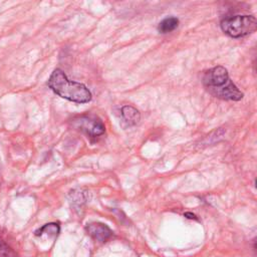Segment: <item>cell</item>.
I'll return each instance as SVG.
<instances>
[{
  "mask_svg": "<svg viewBox=\"0 0 257 257\" xmlns=\"http://www.w3.org/2000/svg\"><path fill=\"white\" fill-rule=\"evenodd\" d=\"M220 26L228 36L240 38L253 33L256 30L257 21L253 15H234L222 19Z\"/></svg>",
  "mask_w": 257,
  "mask_h": 257,
  "instance_id": "3957f363",
  "label": "cell"
},
{
  "mask_svg": "<svg viewBox=\"0 0 257 257\" xmlns=\"http://www.w3.org/2000/svg\"><path fill=\"white\" fill-rule=\"evenodd\" d=\"M203 84L209 93L215 97L238 101L243 98V92L230 79L227 69L218 65L205 72Z\"/></svg>",
  "mask_w": 257,
  "mask_h": 257,
  "instance_id": "6da1fadb",
  "label": "cell"
},
{
  "mask_svg": "<svg viewBox=\"0 0 257 257\" xmlns=\"http://www.w3.org/2000/svg\"><path fill=\"white\" fill-rule=\"evenodd\" d=\"M51 90L60 97L76 103H85L91 100V92L82 83L69 80L59 68L53 70L47 82Z\"/></svg>",
  "mask_w": 257,
  "mask_h": 257,
  "instance_id": "7a4b0ae2",
  "label": "cell"
},
{
  "mask_svg": "<svg viewBox=\"0 0 257 257\" xmlns=\"http://www.w3.org/2000/svg\"><path fill=\"white\" fill-rule=\"evenodd\" d=\"M120 114H121V117H122L123 121L128 126L136 125L137 123H139V121L141 119L140 111L136 107H134L132 105H123L121 107Z\"/></svg>",
  "mask_w": 257,
  "mask_h": 257,
  "instance_id": "8992f818",
  "label": "cell"
},
{
  "mask_svg": "<svg viewBox=\"0 0 257 257\" xmlns=\"http://www.w3.org/2000/svg\"><path fill=\"white\" fill-rule=\"evenodd\" d=\"M59 232V226L56 223H49L44 225L43 227H41L39 230L36 231V235H42L44 233H48V234H53L54 236L57 235Z\"/></svg>",
  "mask_w": 257,
  "mask_h": 257,
  "instance_id": "9c48e42d",
  "label": "cell"
},
{
  "mask_svg": "<svg viewBox=\"0 0 257 257\" xmlns=\"http://www.w3.org/2000/svg\"><path fill=\"white\" fill-rule=\"evenodd\" d=\"M87 233L98 242H105L112 236V231L108 226L99 222H92L85 227Z\"/></svg>",
  "mask_w": 257,
  "mask_h": 257,
  "instance_id": "5b68a950",
  "label": "cell"
},
{
  "mask_svg": "<svg viewBox=\"0 0 257 257\" xmlns=\"http://www.w3.org/2000/svg\"><path fill=\"white\" fill-rule=\"evenodd\" d=\"M179 25V19L177 17L174 16H170L167 17L165 19H163L159 25H158V30L160 33L166 34L169 32H172L173 30H175Z\"/></svg>",
  "mask_w": 257,
  "mask_h": 257,
  "instance_id": "52a82bcc",
  "label": "cell"
},
{
  "mask_svg": "<svg viewBox=\"0 0 257 257\" xmlns=\"http://www.w3.org/2000/svg\"><path fill=\"white\" fill-rule=\"evenodd\" d=\"M0 257H17V253L0 238Z\"/></svg>",
  "mask_w": 257,
  "mask_h": 257,
  "instance_id": "ba28073f",
  "label": "cell"
},
{
  "mask_svg": "<svg viewBox=\"0 0 257 257\" xmlns=\"http://www.w3.org/2000/svg\"><path fill=\"white\" fill-rule=\"evenodd\" d=\"M72 125L75 128H79L89 138H97L104 134L105 126L102 120L91 114H84L76 116L72 119Z\"/></svg>",
  "mask_w": 257,
  "mask_h": 257,
  "instance_id": "277c9868",
  "label": "cell"
}]
</instances>
